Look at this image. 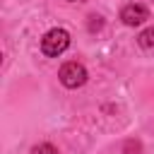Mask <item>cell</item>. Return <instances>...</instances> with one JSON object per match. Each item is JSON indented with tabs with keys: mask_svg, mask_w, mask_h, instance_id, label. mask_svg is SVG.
I'll use <instances>...</instances> for the list:
<instances>
[{
	"mask_svg": "<svg viewBox=\"0 0 154 154\" xmlns=\"http://www.w3.org/2000/svg\"><path fill=\"white\" fill-rule=\"evenodd\" d=\"M67 46H70V34H67L65 29H51V31H46V36L41 38V51H43V55H48V58H58L60 53L67 51Z\"/></svg>",
	"mask_w": 154,
	"mask_h": 154,
	"instance_id": "6da1fadb",
	"label": "cell"
},
{
	"mask_svg": "<svg viewBox=\"0 0 154 154\" xmlns=\"http://www.w3.org/2000/svg\"><path fill=\"white\" fill-rule=\"evenodd\" d=\"M58 77H60L63 87H67V89H77V87H82V84L87 82V77H89V75H87V70H84V65H82V63L70 60V63H65V65L60 67Z\"/></svg>",
	"mask_w": 154,
	"mask_h": 154,
	"instance_id": "7a4b0ae2",
	"label": "cell"
},
{
	"mask_svg": "<svg viewBox=\"0 0 154 154\" xmlns=\"http://www.w3.org/2000/svg\"><path fill=\"white\" fill-rule=\"evenodd\" d=\"M120 19H123V24H128V26H140L142 22L149 19V12H147L144 5L130 2V5H125V7L120 10Z\"/></svg>",
	"mask_w": 154,
	"mask_h": 154,
	"instance_id": "3957f363",
	"label": "cell"
},
{
	"mask_svg": "<svg viewBox=\"0 0 154 154\" xmlns=\"http://www.w3.org/2000/svg\"><path fill=\"white\" fill-rule=\"evenodd\" d=\"M137 41H140L142 48H154V29H144V31L137 36Z\"/></svg>",
	"mask_w": 154,
	"mask_h": 154,
	"instance_id": "277c9868",
	"label": "cell"
},
{
	"mask_svg": "<svg viewBox=\"0 0 154 154\" xmlns=\"http://www.w3.org/2000/svg\"><path fill=\"white\" fill-rule=\"evenodd\" d=\"M140 142L137 140H128L125 144H123V154H140Z\"/></svg>",
	"mask_w": 154,
	"mask_h": 154,
	"instance_id": "5b68a950",
	"label": "cell"
},
{
	"mask_svg": "<svg viewBox=\"0 0 154 154\" xmlns=\"http://www.w3.org/2000/svg\"><path fill=\"white\" fill-rule=\"evenodd\" d=\"M31 154H58V149L53 144H38V147L31 149Z\"/></svg>",
	"mask_w": 154,
	"mask_h": 154,
	"instance_id": "8992f818",
	"label": "cell"
},
{
	"mask_svg": "<svg viewBox=\"0 0 154 154\" xmlns=\"http://www.w3.org/2000/svg\"><path fill=\"white\" fill-rule=\"evenodd\" d=\"M91 22H89V29L94 31V29H101V17H89Z\"/></svg>",
	"mask_w": 154,
	"mask_h": 154,
	"instance_id": "52a82bcc",
	"label": "cell"
},
{
	"mask_svg": "<svg viewBox=\"0 0 154 154\" xmlns=\"http://www.w3.org/2000/svg\"><path fill=\"white\" fill-rule=\"evenodd\" d=\"M70 2H72V0H70Z\"/></svg>",
	"mask_w": 154,
	"mask_h": 154,
	"instance_id": "ba28073f",
	"label": "cell"
}]
</instances>
